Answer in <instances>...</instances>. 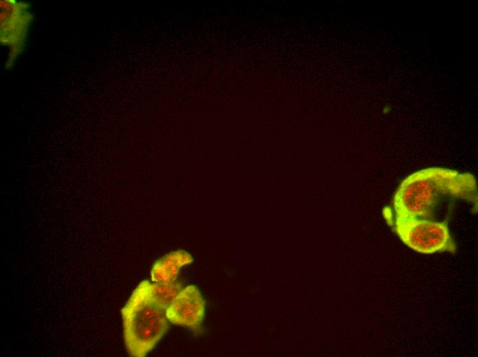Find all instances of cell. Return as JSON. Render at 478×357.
<instances>
[{
	"label": "cell",
	"instance_id": "6da1fadb",
	"mask_svg": "<svg viewBox=\"0 0 478 357\" xmlns=\"http://www.w3.org/2000/svg\"><path fill=\"white\" fill-rule=\"evenodd\" d=\"M450 196L477 205L475 176L443 168H429L407 176L392 200L395 218L430 216L440 200Z\"/></svg>",
	"mask_w": 478,
	"mask_h": 357
},
{
	"label": "cell",
	"instance_id": "7a4b0ae2",
	"mask_svg": "<svg viewBox=\"0 0 478 357\" xmlns=\"http://www.w3.org/2000/svg\"><path fill=\"white\" fill-rule=\"evenodd\" d=\"M124 338L129 354L144 357L168 328L166 308L157 297L152 283L143 280L121 310Z\"/></svg>",
	"mask_w": 478,
	"mask_h": 357
},
{
	"label": "cell",
	"instance_id": "3957f363",
	"mask_svg": "<svg viewBox=\"0 0 478 357\" xmlns=\"http://www.w3.org/2000/svg\"><path fill=\"white\" fill-rule=\"evenodd\" d=\"M392 230L407 246L424 254L455 253L456 245L447 220L435 222L418 218H396Z\"/></svg>",
	"mask_w": 478,
	"mask_h": 357
},
{
	"label": "cell",
	"instance_id": "277c9868",
	"mask_svg": "<svg viewBox=\"0 0 478 357\" xmlns=\"http://www.w3.org/2000/svg\"><path fill=\"white\" fill-rule=\"evenodd\" d=\"M30 4L14 0L1 1V43L9 48L5 69H10L23 52L32 20Z\"/></svg>",
	"mask_w": 478,
	"mask_h": 357
},
{
	"label": "cell",
	"instance_id": "5b68a950",
	"mask_svg": "<svg viewBox=\"0 0 478 357\" xmlns=\"http://www.w3.org/2000/svg\"><path fill=\"white\" fill-rule=\"evenodd\" d=\"M205 312V301L194 285L181 289L166 308L170 323L196 331L204 319Z\"/></svg>",
	"mask_w": 478,
	"mask_h": 357
},
{
	"label": "cell",
	"instance_id": "8992f818",
	"mask_svg": "<svg viewBox=\"0 0 478 357\" xmlns=\"http://www.w3.org/2000/svg\"><path fill=\"white\" fill-rule=\"evenodd\" d=\"M192 261L191 255L183 250H178L167 254L154 264L151 269L152 281L157 284L174 282L179 270Z\"/></svg>",
	"mask_w": 478,
	"mask_h": 357
},
{
	"label": "cell",
	"instance_id": "52a82bcc",
	"mask_svg": "<svg viewBox=\"0 0 478 357\" xmlns=\"http://www.w3.org/2000/svg\"><path fill=\"white\" fill-rule=\"evenodd\" d=\"M152 285L157 297L166 308L181 288L180 284L174 282L170 284L152 283Z\"/></svg>",
	"mask_w": 478,
	"mask_h": 357
}]
</instances>
